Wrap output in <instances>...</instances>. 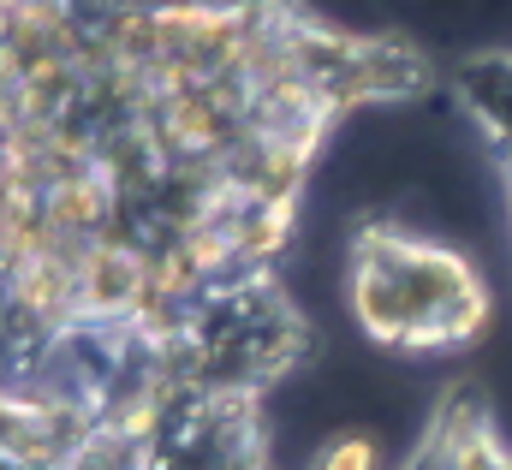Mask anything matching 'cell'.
<instances>
[{
	"mask_svg": "<svg viewBox=\"0 0 512 470\" xmlns=\"http://www.w3.org/2000/svg\"><path fill=\"white\" fill-rule=\"evenodd\" d=\"M346 310L393 357H459L489 334L495 286L447 238L405 221H358L346 238Z\"/></svg>",
	"mask_w": 512,
	"mask_h": 470,
	"instance_id": "2",
	"label": "cell"
},
{
	"mask_svg": "<svg viewBox=\"0 0 512 470\" xmlns=\"http://www.w3.org/2000/svg\"><path fill=\"white\" fill-rule=\"evenodd\" d=\"M453 96L465 119L477 125L495 173H501V197H507L512 221V48H477L453 66Z\"/></svg>",
	"mask_w": 512,
	"mask_h": 470,
	"instance_id": "3",
	"label": "cell"
},
{
	"mask_svg": "<svg viewBox=\"0 0 512 470\" xmlns=\"http://www.w3.org/2000/svg\"><path fill=\"white\" fill-rule=\"evenodd\" d=\"M435 66L316 0H0V346L179 340L274 280L346 119Z\"/></svg>",
	"mask_w": 512,
	"mask_h": 470,
	"instance_id": "1",
	"label": "cell"
},
{
	"mask_svg": "<svg viewBox=\"0 0 512 470\" xmlns=\"http://www.w3.org/2000/svg\"><path fill=\"white\" fill-rule=\"evenodd\" d=\"M310 470H382V441L364 429H334V435H322Z\"/></svg>",
	"mask_w": 512,
	"mask_h": 470,
	"instance_id": "4",
	"label": "cell"
}]
</instances>
